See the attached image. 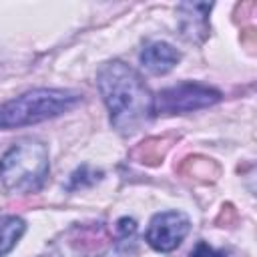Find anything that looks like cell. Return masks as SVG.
I'll use <instances>...</instances> for the list:
<instances>
[{
    "label": "cell",
    "mask_w": 257,
    "mask_h": 257,
    "mask_svg": "<svg viewBox=\"0 0 257 257\" xmlns=\"http://www.w3.org/2000/svg\"><path fill=\"white\" fill-rule=\"evenodd\" d=\"M191 229V221L181 211H165L151 219L147 229V243L161 253L175 251Z\"/></svg>",
    "instance_id": "obj_5"
},
{
    "label": "cell",
    "mask_w": 257,
    "mask_h": 257,
    "mask_svg": "<svg viewBox=\"0 0 257 257\" xmlns=\"http://www.w3.org/2000/svg\"><path fill=\"white\" fill-rule=\"evenodd\" d=\"M70 243L80 255L98 257L106 249L108 237H106V231H104V227L100 223H92V225L76 227L72 237H70Z\"/></svg>",
    "instance_id": "obj_7"
},
{
    "label": "cell",
    "mask_w": 257,
    "mask_h": 257,
    "mask_svg": "<svg viewBox=\"0 0 257 257\" xmlns=\"http://www.w3.org/2000/svg\"><path fill=\"white\" fill-rule=\"evenodd\" d=\"M221 100V92L199 82H179L153 96V114H179L207 108Z\"/></svg>",
    "instance_id": "obj_4"
},
{
    "label": "cell",
    "mask_w": 257,
    "mask_h": 257,
    "mask_svg": "<svg viewBox=\"0 0 257 257\" xmlns=\"http://www.w3.org/2000/svg\"><path fill=\"white\" fill-rule=\"evenodd\" d=\"M135 231H137V223H135V219L122 217V219L116 221V235H118V239L126 241L128 237L135 235Z\"/></svg>",
    "instance_id": "obj_13"
},
{
    "label": "cell",
    "mask_w": 257,
    "mask_h": 257,
    "mask_svg": "<svg viewBox=\"0 0 257 257\" xmlns=\"http://www.w3.org/2000/svg\"><path fill=\"white\" fill-rule=\"evenodd\" d=\"M80 102V94L74 90L36 88L14 100L0 104V128H18L54 118Z\"/></svg>",
    "instance_id": "obj_3"
},
{
    "label": "cell",
    "mask_w": 257,
    "mask_h": 257,
    "mask_svg": "<svg viewBox=\"0 0 257 257\" xmlns=\"http://www.w3.org/2000/svg\"><path fill=\"white\" fill-rule=\"evenodd\" d=\"M48 149L36 139H20L0 159V183L12 195H30L48 177Z\"/></svg>",
    "instance_id": "obj_2"
},
{
    "label": "cell",
    "mask_w": 257,
    "mask_h": 257,
    "mask_svg": "<svg viewBox=\"0 0 257 257\" xmlns=\"http://www.w3.org/2000/svg\"><path fill=\"white\" fill-rule=\"evenodd\" d=\"M26 223L16 215H2L0 217V257L10 253L14 245L24 235Z\"/></svg>",
    "instance_id": "obj_10"
},
{
    "label": "cell",
    "mask_w": 257,
    "mask_h": 257,
    "mask_svg": "<svg viewBox=\"0 0 257 257\" xmlns=\"http://www.w3.org/2000/svg\"><path fill=\"white\" fill-rule=\"evenodd\" d=\"M171 143H173V139H169V137H151V139L139 143L131 151V159L137 163H143V165H159L165 159Z\"/></svg>",
    "instance_id": "obj_9"
},
{
    "label": "cell",
    "mask_w": 257,
    "mask_h": 257,
    "mask_svg": "<svg viewBox=\"0 0 257 257\" xmlns=\"http://www.w3.org/2000/svg\"><path fill=\"white\" fill-rule=\"evenodd\" d=\"M213 4L187 2L179 6L181 12V30L191 40H203L207 36V16Z\"/></svg>",
    "instance_id": "obj_8"
},
{
    "label": "cell",
    "mask_w": 257,
    "mask_h": 257,
    "mask_svg": "<svg viewBox=\"0 0 257 257\" xmlns=\"http://www.w3.org/2000/svg\"><path fill=\"white\" fill-rule=\"evenodd\" d=\"M40 257H62L58 251H48V253H44V255H40Z\"/></svg>",
    "instance_id": "obj_15"
},
{
    "label": "cell",
    "mask_w": 257,
    "mask_h": 257,
    "mask_svg": "<svg viewBox=\"0 0 257 257\" xmlns=\"http://www.w3.org/2000/svg\"><path fill=\"white\" fill-rule=\"evenodd\" d=\"M179 171L183 175H189V177H195V179H215L219 175V167L211 161V159H203V157H191V159H185V163L179 167Z\"/></svg>",
    "instance_id": "obj_11"
},
{
    "label": "cell",
    "mask_w": 257,
    "mask_h": 257,
    "mask_svg": "<svg viewBox=\"0 0 257 257\" xmlns=\"http://www.w3.org/2000/svg\"><path fill=\"white\" fill-rule=\"evenodd\" d=\"M102 177L100 171H88V167H80L72 173L70 177V189H78V187H86V185H92L96 183L98 179Z\"/></svg>",
    "instance_id": "obj_12"
},
{
    "label": "cell",
    "mask_w": 257,
    "mask_h": 257,
    "mask_svg": "<svg viewBox=\"0 0 257 257\" xmlns=\"http://www.w3.org/2000/svg\"><path fill=\"white\" fill-rule=\"evenodd\" d=\"M98 92L108 108L110 122L120 135H133L153 116V94L141 74L120 60L100 66Z\"/></svg>",
    "instance_id": "obj_1"
},
{
    "label": "cell",
    "mask_w": 257,
    "mask_h": 257,
    "mask_svg": "<svg viewBox=\"0 0 257 257\" xmlns=\"http://www.w3.org/2000/svg\"><path fill=\"white\" fill-rule=\"evenodd\" d=\"M181 60V52L169 42H151L141 52V64L151 74H167Z\"/></svg>",
    "instance_id": "obj_6"
},
{
    "label": "cell",
    "mask_w": 257,
    "mask_h": 257,
    "mask_svg": "<svg viewBox=\"0 0 257 257\" xmlns=\"http://www.w3.org/2000/svg\"><path fill=\"white\" fill-rule=\"evenodd\" d=\"M191 257H227V253L225 251H219V249H213L205 241H199L197 247L191 251Z\"/></svg>",
    "instance_id": "obj_14"
}]
</instances>
